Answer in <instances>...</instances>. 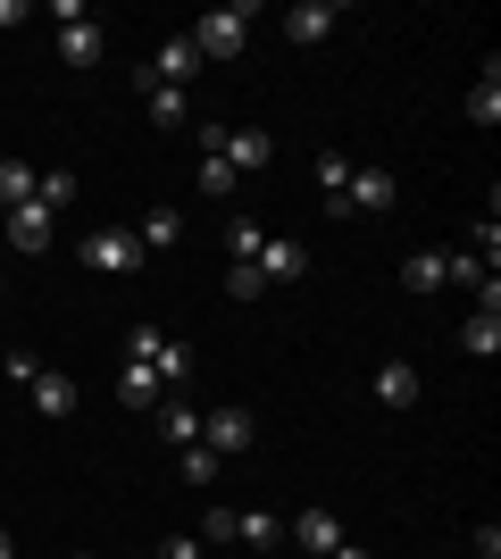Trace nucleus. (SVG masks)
I'll return each instance as SVG.
<instances>
[{"instance_id": "nucleus-1", "label": "nucleus", "mask_w": 501, "mask_h": 559, "mask_svg": "<svg viewBox=\"0 0 501 559\" xmlns=\"http://www.w3.org/2000/svg\"><path fill=\"white\" fill-rule=\"evenodd\" d=\"M251 17H260V0H235V9H210V17L192 25L184 43L201 50V68H210V59H242V43H251Z\"/></svg>"}, {"instance_id": "nucleus-2", "label": "nucleus", "mask_w": 501, "mask_h": 559, "mask_svg": "<svg viewBox=\"0 0 501 559\" xmlns=\"http://www.w3.org/2000/svg\"><path fill=\"white\" fill-rule=\"evenodd\" d=\"M402 201V176L393 167H351V185H343V201H326L334 217H384Z\"/></svg>"}, {"instance_id": "nucleus-3", "label": "nucleus", "mask_w": 501, "mask_h": 559, "mask_svg": "<svg viewBox=\"0 0 501 559\" xmlns=\"http://www.w3.org/2000/svg\"><path fill=\"white\" fill-rule=\"evenodd\" d=\"M84 267H93V276H134V267H143V242H134V226H100V234H84Z\"/></svg>"}, {"instance_id": "nucleus-4", "label": "nucleus", "mask_w": 501, "mask_h": 559, "mask_svg": "<svg viewBox=\"0 0 501 559\" xmlns=\"http://www.w3.org/2000/svg\"><path fill=\"white\" fill-rule=\"evenodd\" d=\"M0 234H9V251H17V259H34V251H50V234H59V217H50L43 201H17V210L0 217Z\"/></svg>"}, {"instance_id": "nucleus-5", "label": "nucleus", "mask_w": 501, "mask_h": 559, "mask_svg": "<svg viewBox=\"0 0 501 559\" xmlns=\"http://www.w3.org/2000/svg\"><path fill=\"white\" fill-rule=\"evenodd\" d=\"M251 435H260V426H251V409H235V401L201 418V451H217V460H235V451H251Z\"/></svg>"}, {"instance_id": "nucleus-6", "label": "nucleus", "mask_w": 501, "mask_h": 559, "mask_svg": "<svg viewBox=\"0 0 501 559\" xmlns=\"http://www.w3.org/2000/svg\"><path fill=\"white\" fill-rule=\"evenodd\" d=\"M217 159L235 167V176H251V167H267V159H276V134H267V126H226Z\"/></svg>"}, {"instance_id": "nucleus-7", "label": "nucleus", "mask_w": 501, "mask_h": 559, "mask_svg": "<svg viewBox=\"0 0 501 559\" xmlns=\"http://www.w3.org/2000/svg\"><path fill=\"white\" fill-rule=\"evenodd\" d=\"M143 75H151V84H176V93H192V75H201V50H192L184 34H167V43L151 50V68H143Z\"/></svg>"}, {"instance_id": "nucleus-8", "label": "nucleus", "mask_w": 501, "mask_h": 559, "mask_svg": "<svg viewBox=\"0 0 501 559\" xmlns=\"http://www.w3.org/2000/svg\"><path fill=\"white\" fill-rule=\"evenodd\" d=\"M251 267H260L267 284H301V276H310V251H301L293 234H267V242H260V259H251Z\"/></svg>"}, {"instance_id": "nucleus-9", "label": "nucleus", "mask_w": 501, "mask_h": 559, "mask_svg": "<svg viewBox=\"0 0 501 559\" xmlns=\"http://www.w3.org/2000/svg\"><path fill=\"white\" fill-rule=\"evenodd\" d=\"M334 25H343V9H334V0H301V9H285V43H326Z\"/></svg>"}, {"instance_id": "nucleus-10", "label": "nucleus", "mask_w": 501, "mask_h": 559, "mask_svg": "<svg viewBox=\"0 0 501 559\" xmlns=\"http://www.w3.org/2000/svg\"><path fill=\"white\" fill-rule=\"evenodd\" d=\"M25 401H34L43 418H75V401H84V393H75V376H68V368H43L34 384H25Z\"/></svg>"}, {"instance_id": "nucleus-11", "label": "nucleus", "mask_w": 501, "mask_h": 559, "mask_svg": "<svg viewBox=\"0 0 501 559\" xmlns=\"http://www.w3.org/2000/svg\"><path fill=\"white\" fill-rule=\"evenodd\" d=\"M151 435L176 443V451H192L201 443V409H192V401H159V409H151Z\"/></svg>"}, {"instance_id": "nucleus-12", "label": "nucleus", "mask_w": 501, "mask_h": 559, "mask_svg": "<svg viewBox=\"0 0 501 559\" xmlns=\"http://www.w3.org/2000/svg\"><path fill=\"white\" fill-rule=\"evenodd\" d=\"M59 59L68 68H100V25L75 9V17H59Z\"/></svg>"}, {"instance_id": "nucleus-13", "label": "nucleus", "mask_w": 501, "mask_h": 559, "mask_svg": "<svg viewBox=\"0 0 501 559\" xmlns=\"http://www.w3.org/2000/svg\"><path fill=\"white\" fill-rule=\"evenodd\" d=\"M293 543H301V551H318V559H326L334 543H343V518H334L326 501H310V510L293 518Z\"/></svg>"}, {"instance_id": "nucleus-14", "label": "nucleus", "mask_w": 501, "mask_h": 559, "mask_svg": "<svg viewBox=\"0 0 501 559\" xmlns=\"http://www.w3.org/2000/svg\"><path fill=\"white\" fill-rule=\"evenodd\" d=\"M118 401H126V409H159V401H167L159 368H143V359H126V368H118Z\"/></svg>"}, {"instance_id": "nucleus-15", "label": "nucleus", "mask_w": 501, "mask_h": 559, "mask_svg": "<svg viewBox=\"0 0 501 559\" xmlns=\"http://www.w3.org/2000/svg\"><path fill=\"white\" fill-rule=\"evenodd\" d=\"M377 401L384 409H409V401H418V368H409V359H384L377 368Z\"/></svg>"}, {"instance_id": "nucleus-16", "label": "nucleus", "mask_w": 501, "mask_h": 559, "mask_svg": "<svg viewBox=\"0 0 501 559\" xmlns=\"http://www.w3.org/2000/svg\"><path fill=\"white\" fill-rule=\"evenodd\" d=\"M134 242H143V251H176V242H184V217H176V210H151L143 226H134Z\"/></svg>"}, {"instance_id": "nucleus-17", "label": "nucleus", "mask_w": 501, "mask_h": 559, "mask_svg": "<svg viewBox=\"0 0 501 559\" xmlns=\"http://www.w3.org/2000/svg\"><path fill=\"white\" fill-rule=\"evenodd\" d=\"M143 84V100H151V126H184V93L176 84H151V75H134Z\"/></svg>"}, {"instance_id": "nucleus-18", "label": "nucleus", "mask_w": 501, "mask_h": 559, "mask_svg": "<svg viewBox=\"0 0 501 559\" xmlns=\"http://www.w3.org/2000/svg\"><path fill=\"white\" fill-rule=\"evenodd\" d=\"M34 185H43V176H34L25 159H0V210H17V201H34Z\"/></svg>"}, {"instance_id": "nucleus-19", "label": "nucleus", "mask_w": 501, "mask_h": 559, "mask_svg": "<svg viewBox=\"0 0 501 559\" xmlns=\"http://www.w3.org/2000/svg\"><path fill=\"white\" fill-rule=\"evenodd\" d=\"M276 535H285V526H276L267 510H242L235 518V543H251V551H276Z\"/></svg>"}, {"instance_id": "nucleus-20", "label": "nucleus", "mask_w": 501, "mask_h": 559, "mask_svg": "<svg viewBox=\"0 0 501 559\" xmlns=\"http://www.w3.org/2000/svg\"><path fill=\"white\" fill-rule=\"evenodd\" d=\"M402 284H409V293H434V284H443V251H409L402 259Z\"/></svg>"}, {"instance_id": "nucleus-21", "label": "nucleus", "mask_w": 501, "mask_h": 559, "mask_svg": "<svg viewBox=\"0 0 501 559\" xmlns=\"http://www.w3.org/2000/svg\"><path fill=\"white\" fill-rule=\"evenodd\" d=\"M460 343L477 350V359H493V350H501V318H493V309H477V318L460 326Z\"/></svg>"}, {"instance_id": "nucleus-22", "label": "nucleus", "mask_w": 501, "mask_h": 559, "mask_svg": "<svg viewBox=\"0 0 501 559\" xmlns=\"http://www.w3.org/2000/svg\"><path fill=\"white\" fill-rule=\"evenodd\" d=\"M192 176H201V192H210V201H235V167L217 159V151H201V167H192Z\"/></svg>"}, {"instance_id": "nucleus-23", "label": "nucleus", "mask_w": 501, "mask_h": 559, "mask_svg": "<svg viewBox=\"0 0 501 559\" xmlns=\"http://www.w3.org/2000/svg\"><path fill=\"white\" fill-rule=\"evenodd\" d=\"M468 117H477V126H493V117H501V68H485V75H477V93H468Z\"/></svg>"}, {"instance_id": "nucleus-24", "label": "nucleus", "mask_w": 501, "mask_h": 559, "mask_svg": "<svg viewBox=\"0 0 501 559\" xmlns=\"http://www.w3.org/2000/svg\"><path fill=\"white\" fill-rule=\"evenodd\" d=\"M151 368H159V384H184V376H192V343H176V334H167Z\"/></svg>"}, {"instance_id": "nucleus-25", "label": "nucleus", "mask_w": 501, "mask_h": 559, "mask_svg": "<svg viewBox=\"0 0 501 559\" xmlns=\"http://www.w3.org/2000/svg\"><path fill=\"white\" fill-rule=\"evenodd\" d=\"M343 185H351V159H343V151H318V192L343 201Z\"/></svg>"}, {"instance_id": "nucleus-26", "label": "nucleus", "mask_w": 501, "mask_h": 559, "mask_svg": "<svg viewBox=\"0 0 501 559\" xmlns=\"http://www.w3.org/2000/svg\"><path fill=\"white\" fill-rule=\"evenodd\" d=\"M34 201H43V210L59 217V210H68V201H75V176H68V167H50L43 185H34Z\"/></svg>"}, {"instance_id": "nucleus-27", "label": "nucleus", "mask_w": 501, "mask_h": 559, "mask_svg": "<svg viewBox=\"0 0 501 559\" xmlns=\"http://www.w3.org/2000/svg\"><path fill=\"white\" fill-rule=\"evenodd\" d=\"M260 242H267L260 217H235V226H226V251H235V259H260Z\"/></svg>"}, {"instance_id": "nucleus-28", "label": "nucleus", "mask_w": 501, "mask_h": 559, "mask_svg": "<svg viewBox=\"0 0 501 559\" xmlns=\"http://www.w3.org/2000/svg\"><path fill=\"white\" fill-rule=\"evenodd\" d=\"M485 276H493V267H485L477 251H452V259H443V284H468V293H477Z\"/></svg>"}, {"instance_id": "nucleus-29", "label": "nucleus", "mask_w": 501, "mask_h": 559, "mask_svg": "<svg viewBox=\"0 0 501 559\" xmlns=\"http://www.w3.org/2000/svg\"><path fill=\"white\" fill-rule=\"evenodd\" d=\"M226 293H235V301H260V293H267V276L251 267V259H235V267H226Z\"/></svg>"}, {"instance_id": "nucleus-30", "label": "nucleus", "mask_w": 501, "mask_h": 559, "mask_svg": "<svg viewBox=\"0 0 501 559\" xmlns=\"http://www.w3.org/2000/svg\"><path fill=\"white\" fill-rule=\"evenodd\" d=\"M159 343H167L159 326H134V334H126V359H143V368H151V359H159Z\"/></svg>"}, {"instance_id": "nucleus-31", "label": "nucleus", "mask_w": 501, "mask_h": 559, "mask_svg": "<svg viewBox=\"0 0 501 559\" xmlns=\"http://www.w3.org/2000/svg\"><path fill=\"white\" fill-rule=\"evenodd\" d=\"M184 485H217V451H201V443L184 451Z\"/></svg>"}, {"instance_id": "nucleus-32", "label": "nucleus", "mask_w": 501, "mask_h": 559, "mask_svg": "<svg viewBox=\"0 0 501 559\" xmlns=\"http://www.w3.org/2000/svg\"><path fill=\"white\" fill-rule=\"evenodd\" d=\"M0 368H9V384H17V393H25V384H34V376H43V359H34V350H9V359H0Z\"/></svg>"}, {"instance_id": "nucleus-33", "label": "nucleus", "mask_w": 501, "mask_h": 559, "mask_svg": "<svg viewBox=\"0 0 501 559\" xmlns=\"http://www.w3.org/2000/svg\"><path fill=\"white\" fill-rule=\"evenodd\" d=\"M235 518L242 510H210V518H201V543H235Z\"/></svg>"}, {"instance_id": "nucleus-34", "label": "nucleus", "mask_w": 501, "mask_h": 559, "mask_svg": "<svg viewBox=\"0 0 501 559\" xmlns=\"http://www.w3.org/2000/svg\"><path fill=\"white\" fill-rule=\"evenodd\" d=\"M201 551H210L201 535H167V543H159V559H201Z\"/></svg>"}, {"instance_id": "nucleus-35", "label": "nucleus", "mask_w": 501, "mask_h": 559, "mask_svg": "<svg viewBox=\"0 0 501 559\" xmlns=\"http://www.w3.org/2000/svg\"><path fill=\"white\" fill-rule=\"evenodd\" d=\"M326 559H368V551H359V543H351V535H343V543H334V551H326Z\"/></svg>"}, {"instance_id": "nucleus-36", "label": "nucleus", "mask_w": 501, "mask_h": 559, "mask_svg": "<svg viewBox=\"0 0 501 559\" xmlns=\"http://www.w3.org/2000/svg\"><path fill=\"white\" fill-rule=\"evenodd\" d=\"M25 17V9H17V0H0V25H17Z\"/></svg>"}, {"instance_id": "nucleus-37", "label": "nucleus", "mask_w": 501, "mask_h": 559, "mask_svg": "<svg viewBox=\"0 0 501 559\" xmlns=\"http://www.w3.org/2000/svg\"><path fill=\"white\" fill-rule=\"evenodd\" d=\"M0 559H9V535H0Z\"/></svg>"}, {"instance_id": "nucleus-38", "label": "nucleus", "mask_w": 501, "mask_h": 559, "mask_svg": "<svg viewBox=\"0 0 501 559\" xmlns=\"http://www.w3.org/2000/svg\"><path fill=\"white\" fill-rule=\"evenodd\" d=\"M0 284H9V267H0Z\"/></svg>"}, {"instance_id": "nucleus-39", "label": "nucleus", "mask_w": 501, "mask_h": 559, "mask_svg": "<svg viewBox=\"0 0 501 559\" xmlns=\"http://www.w3.org/2000/svg\"><path fill=\"white\" fill-rule=\"evenodd\" d=\"M75 559H84V551H75Z\"/></svg>"}]
</instances>
